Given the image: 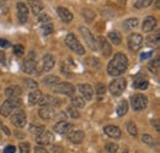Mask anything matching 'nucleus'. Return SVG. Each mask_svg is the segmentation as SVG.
<instances>
[{"mask_svg": "<svg viewBox=\"0 0 160 153\" xmlns=\"http://www.w3.org/2000/svg\"><path fill=\"white\" fill-rule=\"evenodd\" d=\"M128 67V59L126 57V54L123 53H117L115 54L113 59H111V61L107 65V72L111 76H121L122 74H124V71Z\"/></svg>", "mask_w": 160, "mask_h": 153, "instance_id": "nucleus-1", "label": "nucleus"}, {"mask_svg": "<svg viewBox=\"0 0 160 153\" xmlns=\"http://www.w3.org/2000/svg\"><path fill=\"white\" fill-rule=\"evenodd\" d=\"M21 105L20 97H10L8 100H5L0 107V114L2 116H9L18 107Z\"/></svg>", "mask_w": 160, "mask_h": 153, "instance_id": "nucleus-2", "label": "nucleus"}, {"mask_svg": "<svg viewBox=\"0 0 160 153\" xmlns=\"http://www.w3.org/2000/svg\"><path fill=\"white\" fill-rule=\"evenodd\" d=\"M65 44H67V47H68L72 52H74L75 54H78V55H84V54H85V48L81 45L79 39L77 38L73 33H69V35L65 37Z\"/></svg>", "mask_w": 160, "mask_h": 153, "instance_id": "nucleus-3", "label": "nucleus"}, {"mask_svg": "<svg viewBox=\"0 0 160 153\" xmlns=\"http://www.w3.org/2000/svg\"><path fill=\"white\" fill-rule=\"evenodd\" d=\"M126 87H127V81H126V78H115V80L110 83L108 91H110V93H111L112 96L118 97L124 92Z\"/></svg>", "mask_w": 160, "mask_h": 153, "instance_id": "nucleus-4", "label": "nucleus"}, {"mask_svg": "<svg viewBox=\"0 0 160 153\" xmlns=\"http://www.w3.org/2000/svg\"><path fill=\"white\" fill-rule=\"evenodd\" d=\"M53 91L59 95L73 97L75 93V87L69 82H58L56 86H53Z\"/></svg>", "mask_w": 160, "mask_h": 153, "instance_id": "nucleus-5", "label": "nucleus"}, {"mask_svg": "<svg viewBox=\"0 0 160 153\" xmlns=\"http://www.w3.org/2000/svg\"><path fill=\"white\" fill-rule=\"evenodd\" d=\"M79 32H80V35L82 36V38L85 39V42H86L88 47H89L92 52H96V50L99 49V47H98L96 39H95V37H94V35L90 32V30H89V28H86V27H80Z\"/></svg>", "mask_w": 160, "mask_h": 153, "instance_id": "nucleus-6", "label": "nucleus"}, {"mask_svg": "<svg viewBox=\"0 0 160 153\" xmlns=\"http://www.w3.org/2000/svg\"><path fill=\"white\" fill-rule=\"evenodd\" d=\"M131 104H132L133 110L136 112L144 110L148 105V98L144 95H134L131 97Z\"/></svg>", "mask_w": 160, "mask_h": 153, "instance_id": "nucleus-7", "label": "nucleus"}, {"mask_svg": "<svg viewBox=\"0 0 160 153\" xmlns=\"http://www.w3.org/2000/svg\"><path fill=\"white\" fill-rule=\"evenodd\" d=\"M127 42H128V48L132 52H137L143 44V36L140 33H132L129 35Z\"/></svg>", "mask_w": 160, "mask_h": 153, "instance_id": "nucleus-8", "label": "nucleus"}, {"mask_svg": "<svg viewBox=\"0 0 160 153\" xmlns=\"http://www.w3.org/2000/svg\"><path fill=\"white\" fill-rule=\"evenodd\" d=\"M33 57V53H31L30 54V58H27L23 63H22V71L23 72H26V74H35V71H36V69H37V63H36V60H35V58Z\"/></svg>", "mask_w": 160, "mask_h": 153, "instance_id": "nucleus-9", "label": "nucleus"}, {"mask_svg": "<svg viewBox=\"0 0 160 153\" xmlns=\"http://www.w3.org/2000/svg\"><path fill=\"white\" fill-rule=\"evenodd\" d=\"M27 123V116L23 110H18L11 116V124L16 128H23Z\"/></svg>", "mask_w": 160, "mask_h": 153, "instance_id": "nucleus-10", "label": "nucleus"}, {"mask_svg": "<svg viewBox=\"0 0 160 153\" xmlns=\"http://www.w3.org/2000/svg\"><path fill=\"white\" fill-rule=\"evenodd\" d=\"M78 90H79V92L81 93V96H82L84 99H86V100L92 99V97H94V88L89 83H79L78 85Z\"/></svg>", "mask_w": 160, "mask_h": 153, "instance_id": "nucleus-11", "label": "nucleus"}, {"mask_svg": "<svg viewBox=\"0 0 160 153\" xmlns=\"http://www.w3.org/2000/svg\"><path fill=\"white\" fill-rule=\"evenodd\" d=\"M133 87L137 90H147L149 87V80L144 75H137L133 80Z\"/></svg>", "mask_w": 160, "mask_h": 153, "instance_id": "nucleus-12", "label": "nucleus"}, {"mask_svg": "<svg viewBox=\"0 0 160 153\" xmlns=\"http://www.w3.org/2000/svg\"><path fill=\"white\" fill-rule=\"evenodd\" d=\"M72 128H73V125H72L70 123H68V121H65V120H60V121H58V123L53 126V130H54L57 134L64 135V134H67V132H69V131L72 130Z\"/></svg>", "mask_w": 160, "mask_h": 153, "instance_id": "nucleus-13", "label": "nucleus"}, {"mask_svg": "<svg viewBox=\"0 0 160 153\" xmlns=\"http://www.w3.org/2000/svg\"><path fill=\"white\" fill-rule=\"evenodd\" d=\"M38 103H41V105H47V107H52V108H58L62 104L60 100H58L57 98H54L53 96H49V95L41 97V100Z\"/></svg>", "mask_w": 160, "mask_h": 153, "instance_id": "nucleus-14", "label": "nucleus"}, {"mask_svg": "<svg viewBox=\"0 0 160 153\" xmlns=\"http://www.w3.org/2000/svg\"><path fill=\"white\" fill-rule=\"evenodd\" d=\"M53 135L51 134L49 131H47V130H44L43 132H41L38 136H36V142L40 145V146H47V145H49V143H52V141H53Z\"/></svg>", "mask_w": 160, "mask_h": 153, "instance_id": "nucleus-15", "label": "nucleus"}, {"mask_svg": "<svg viewBox=\"0 0 160 153\" xmlns=\"http://www.w3.org/2000/svg\"><path fill=\"white\" fill-rule=\"evenodd\" d=\"M38 115L43 120H51L54 118L56 115V110L52 107H47V105H42L38 110Z\"/></svg>", "mask_w": 160, "mask_h": 153, "instance_id": "nucleus-16", "label": "nucleus"}, {"mask_svg": "<svg viewBox=\"0 0 160 153\" xmlns=\"http://www.w3.org/2000/svg\"><path fill=\"white\" fill-rule=\"evenodd\" d=\"M103 132L106 136H108L110 138H120L122 132H121L120 128L118 126H115V125H107L103 128Z\"/></svg>", "mask_w": 160, "mask_h": 153, "instance_id": "nucleus-17", "label": "nucleus"}, {"mask_svg": "<svg viewBox=\"0 0 160 153\" xmlns=\"http://www.w3.org/2000/svg\"><path fill=\"white\" fill-rule=\"evenodd\" d=\"M84 138H85V134L81 130H75V131H72L68 134V140L74 145L81 143L84 141Z\"/></svg>", "mask_w": 160, "mask_h": 153, "instance_id": "nucleus-18", "label": "nucleus"}, {"mask_svg": "<svg viewBox=\"0 0 160 153\" xmlns=\"http://www.w3.org/2000/svg\"><path fill=\"white\" fill-rule=\"evenodd\" d=\"M56 65V60L52 54H46L44 57L42 58V67L43 71H51Z\"/></svg>", "mask_w": 160, "mask_h": 153, "instance_id": "nucleus-19", "label": "nucleus"}, {"mask_svg": "<svg viewBox=\"0 0 160 153\" xmlns=\"http://www.w3.org/2000/svg\"><path fill=\"white\" fill-rule=\"evenodd\" d=\"M18 19L21 23H25L28 19V10L23 2H18Z\"/></svg>", "mask_w": 160, "mask_h": 153, "instance_id": "nucleus-20", "label": "nucleus"}, {"mask_svg": "<svg viewBox=\"0 0 160 153\" xmlns=\"http://www.w3.org/2000/svg\"><path fill=\"white\" fill-rule=\"evenodd\" d=\"M99 45H100V49L103 54V57L108 58L112 53V48L108 43V39H106L105 37H100L99 38Z\"/></svg>", "mask_w": 160, "mask_h": 153, "instance_id": "nucleus-21", "label": "nucleus"}, {"mask_svg": "<svg viewBox=\"0 0 160 153\" xmlns=\"http://www.w3.org/2000/svg\"><path fill=\"white\" fill-rule=\"evenodd\" d=\"M157 27V19L153 16H148L144 19L143 22V31L144 32H150Z\"/></svg>", "mask_w": 160, "mask_h": 153, "instance_id": "nucleus-22", "label": "nucleus"}, {"mask_svg": "<svg viewBox=\"0 0 160 153\" xmlns=\"http://www.w3.org/2000/svg\"><path fill=\"white\" fill-rule=\"evenodd\" d=\"M57 12H58V15H59V17L62 19V21H64V22H67V23H69V22H72V20H73V14L68 10V9H65V7H62L59 6L58 9H57Z\"/></svg>", "mask_w": 160, "mask_h": 153, "instance_id": "nucleus-23", "label": "nucleus"}, {"mask_svg": "<svg viewBox=\"0 0 160 153\" xmlns=\"http://www.w3.org/2000/svg\"><path fill=\"white\" fill-rule=\"evenodd\" d=\"M28 5H30V9L32 10V12L35 15H40L43 10V4L41 2L40 0H27Z\"/></svg>", "mask_w": 160, "mask_h": 153, "instance_id": "nucleus-24", "label": "nucleus"}, {"mask_svg": "<svg viewBox=\"0 0 160 153\" xmlns=\"http://www.w3.org/2000/svg\"><path fill=\"white\" fill-rule=\"evenodd\" d=\"M5 95L9 97H21L22 95V90L19 86H10L5 90Z\"/></svg>", "mask_w": 160, "mask_h": 153, "instance_id": "nucleus-25", "label": "nucleus"}, {"mask_svg": "<svg viewBox=\"0 0 160 153\" xmlns=\"http://www.w3.org/2000/svg\"><path fill=\"white\" fill-rule=\"evenodd\" d=\"M41 97H42V92L40 90H32L28 95V102L30 104H37L38 102L41 100Z\"/></svg>", "mask_w": 160, "mask_h": 153, "instance_id": "nucleus-26", "label": "nucleus"}, {"mask_svg": "<svg viewBox=\"0 0 160 153\" xmlns=\"http://www.w3.org/2000/svg\"><path fill=\"white\" fill-rule=\"evenodd\" d=\"M128 102L126 100V99H123V100H121L120 103H118V105H117V108H116V113L118 116H124V115L128 113Z\"/></svg>", "mask_w": 160, "mask_h": 153, "instance_id": "nucleus-27", "label": "nucleus"}, {"mask_svg": "<svg viewBox=\"0 0 160 153\" xmlns=\"http://www.w3.org/2000/svg\"><path fill=\"white\" fill-rule=\"evenodd\" d=\"M159 35H160V32L157 30L155 33H153V35H150V36L147 37L145 43H147L149 47H157V45L159 44Z\"/></svg>", "mask_w": 160, "mask_h": 153, "instance_id": "nucleus-28", "label": "nucleus"}, {"mask_svg": "<svg viewBox=\"0 0 160 153\" xmlns=\"http://www.w3.org/2000/svg\"><path fill=\"white\" fill-rule=\"evenodd\" d=\"M107 39H110V42L115 45H120L121 42H122V36H121L120 32L117 31H113V32H110L108 36H107Z\"/></svg>", "mask_w": 160, "mask_h": 153, "instance_id": "nucleus-29", "label": "nucleus"}, {"mask_svg": "<svg viewBox=\"0 0 160 153\" xmlns=\"http://www.w3.org/2000/svg\"><path fill=\"white\" fill-rule=\"evenodd\" d=\"M72 105L77 109H81L85 107V99L82 97H77L73 96L72 97Z\"/></svg>", "mask_w": 160, "mask_h": 153, "instance_id": "nucleus-30", "label": "nucleus"}, {"mask_svg": "<svg viewBox=\"0 0 160 153\" xmlns=\"http://www.w3.org/2000/svg\"><path fill=\"white\" fill-rule=\"evenodd\" d=\"M142 142H143L144 145L149 146V147H154V146H157V142H155L154 137H153V136H150L149 134L142 135Z\"/></svg>", "mask_w": 160, "mask_h": 153, "instance_id": "nucleus-31", "label": "nucleus"}, {"mask_svg": "<svg viewBox=\"0 0 160 153\" xmlns=\"http://www.w3.org/2000/svg\"><path fill=\"white\" fill-rule=\"evenodd\" d=\"M138 23H139V21L138 19H128L124 21V23H123V27H124V30L126 31H129V30H132V28H134V27H137L138 26Z\"/></svg>", "mask_w": 160, "mask_h": 153, "instance_id": "nucleus-32", "label": "nucleus"}, {"mask_svg": "<svg viewBox=\"0 0 160 153\" xmlns=\"http://www.w3.org/2000/svg\"><path fill=\"white\" fill-rule=\"evenodd\" d=\"M58 82H60V78L58 76H53V75H49V76L44 77L43 78V83L47 85V86H56Z\"/></svg>", "mask_w": 160, "mask_h": 153, "instance_id": "nucleus-33", "label": "nucleus"}, {"mask_svg": "<svg viewBox=\"0 0 160 153\" xmlns=\"http://www.w3.org/2000/svg\"><path fill=\"white\" fill-rule=\"evenodd\" d=\"M126 126H127V131L129 132V135H131V136L136 137V136L138 135V129H137V125H136L133 121H128Z\"/></svg>", "mask_w": 160, "mask_h": 153, "instance_id": "nucleus-34", "label": "nucleus"}, {"mask_svg": "<svg viewBox=\"0 0 160 153\" xmlns=\"http://www.w3.org/2000/svg\"><path fill=\"white\" fill-rule=\"evenodd\" d=\"M153 2H154V0H137L134 4V7L136 9H144V7L150 6Z\"/></svg>", "mask_w": 160, "mask_h": 153, "instance_id": "nucleus-35", "label": "nucleus"}, {"mask_svg": "<svg viewBox=\"0 0 160 153\" xmlns=\"http://www.w3.org/2000/svg\"><path fill=\"white\" fill-rule=\"evenodd\" d=\"M43 131H44V128L42 125H35V124H32L30 126V132L32 135H35V136H38Z\"/></svg>", "mask_w": 160, "mask_h": 153, "instance_id": "nucleus-36", "label": "nucleus"}, {"mask_svg": "<svg viewBox=\"0 0 160 153\" xmlns=\"http://www.w3.org/2000/svg\"><path fill=\"white\" fill-rule=\"evenodd\" d=\"M149 69L153 74H158L159 72V58H157L155 60H153L150 64H149Z\"/></svg>", "mask_w": 160, "mask_h": 153, "instance_id": "nucleus-37", "label": "nucleus"}, {"mask_svg": "<svg viewBox=\"0 0 160 153\" xmlns=\"http://www.w3.org/2000/svg\"><path fill=\"white\" fill-rule=\"evenodd\" d=\"M25 85H26V87L28 88V90H36V88H38V83L36 82V81H33V80H31V78H27V80H25Z\"/></svg>", "mask_w": 160, "mask_h": 153, "instance_id": "nucleus-38", "label": "nucleus"}, {"mask_svg": "<svg viewBox=\"0 0 160 153\" xmlns=\"http://www.w3.org/2000/svg\"><path fill=\"white\" fill-rule=\"evenodd\" d=\"M68 114L70 115L73 119H79L80 118V114H79V112H78V109L77 108H74L73 105L72 107H68Z\"/></svg>", "mask_w": 160, "mask_h": 153, "instance_id": "nucleus-39", "label": "nucleus"}, {"mask_svg": "<svg viewBox=\"0 0 160 153\" xmlns=\"http://www.w3.org/2000/svg\"><path fill=\"white\" fill-rule=\"evenodd\" d=\"M52 32H53V25L49 23V22H47V23L42 27V33H43L44 36H47V35H49V33H52Z\"/></svg>", "mask_w": 160, "mask_h": 153, "instance_id": "nucleus-40", "label": "nucleus"}, {"mask_svg": "<svg viewBox=\"0 0 160 153\" xmlns=\"http://www.w3.org/2000/svg\"><path fill=\"white\" fill-rule=\"evenodd\" d=\"M105 148L108 153H116L118 151V145H116V143H106Z\"/></svg>", "mask_w": 160, "mask_h": 153, "instance_id": "nucleus-41", "label": "nucleus"}, {"mask_svg": "<svg viewBox=\"0 0 160 153\" xmlns=\"http://www.w3.org/2000/svg\"><path fill=\"white\" fill-rule=\"evenodd\" d=\"M23 53H25V48H23V45L18 44V45H15V47H14V54H15V55H18V57H22V55H23Z\"/></svg>", "mask_w": 160, "mask_h": 153, "instance_id": "nucleus-42", "label": "nucleus"}, {"mask_svg": "<svg viewBox=\"0 0 160 153\" xmlns=\"http://www.w3.org/2000/svg\"><path fill=\"white\" fill-rule=\"evenodd\" d=\"M19 148H20V153H30L31 146H30L28 142H21L20 146H19Z\"/></svg>", "mask_w": 160, "mask_h": 153, "instance_id": "nucleus-43", "label": "nucleus"}, {"mask_svg": "<svg viewBox=\"0 0 160 153\" xmlns=\"http://www.w3.org/2000/svg\"><path fill=\"white\" fill-rule=\"evenodd\" d=\"M95 92H96L99 96H102V95H105V93H106V86H105L103 83H98Z\"/></svg>", "mask_w": 160, "mask_h": 153, "instance_id": "nucleus-44", "label": "nucleus"}, {"mask_svg": "<svg viewBox=\"0 0 160 153\" xmlns=\"http://www.w3.org/2000/svg\"><path fill=\"white\" fill-rule=\"evenodd\" d=\"M38 21L42 22V23H47V22L51 21V17H49V15H47V14H42V15H40V17H38Z\"/></svg>", "mask_w": 160, "mask_h": 153, "instance_id": "nucleus-45", "label": "nucleus"}, {"mask_svg": "<svg viewBox=\"0 0 160 153\" xmlns=\"http://www.w3.org/2000/svg\"><path fill=\"white\" fill-rule=\"evenodd\" d=\"M153 57V52L150 50V52H147V53H142L140 54V59L142 60H145V59H148V58H152Z\"/></svg>", "mask_w": 160, "mask_h": 153, "instance_id": "nucleus-46", "label": "nucleus"}, {"mask_svg": "<svg viewBox=\"0 0 160 153\" xmlns=\"http://www.w3.org/2000/svg\"><path fill=\"white\" fill-rule=\"evenodd\" d=\"M15 151H16V148L14 146H6L4 148V153H15Z\"/></svg>", "mask_w": 160, "mask_h": 153, "instance_id": "nucleus-47", "label": "nucleus"}, {"mask_svg": "<svg viewBox=\"0 0 160 153\" xmlns=\"http://www.w3.org/2000/svg\"><path fill=\"white\" fill-rule=\"evenodd\" d=\"M152 125L155 128V130L159 132L160 131V125H159V120L158 119H154V120H152Z\"/></svg>", "mask_w": 160, "mask_h": 153, "instance_id": "nucleus-48", "label": "nucleus"}, {"mask_svg": "<svg viewBox=\"0 0 160 153\" xmlns=\"http://www.w3.org/2000/svg\"><path fill=\"white\" fill-rule=\"evenodd\" d=\"M35 153H49L44 147H41V146H37L35 147Z\"/></svg>", "mask_w": 160, "mask_h": 153, "instance_id": "nucleus-49", "label": "nucleus"}, {"mask_svg": "<svg viewBox=\"0 0 160 153\" xmlns=\"http://www.w3.org/2000/svg\"><path fill=\"white\" fill-rule=\"evenodd\" d=\"M0 47H1V48H6V47H10V43H9L6 39L0 38Z\"/></svg>", "mask_w": 160, "mask_h": 153, "instance_id": "nucleus-50", "label": "nucleus"}, {"mask_svg": "<svg viewBox=\"0 0 160 153\" xmlns=\"http://www.w3.org/2000/svg\"><path fill=\"white\" fill-rule=\"evenodd\" d=\"M0 63H1L2 65L6 64V61H5V53H4L2 50H0Z\"/></svg>", "mask_w": 160, "mask_h": 153, "instance_id": "nucleus-51", "label": "nucleus"}, {"mask_svg": "<svg viewBox=\"0 0 160 153\" xmlns=\"http://www.w3.org/2000/svg\"><path fill=\"white\" fill-rule=\"evenodd\" d=\"M8 0H0V4H4V2H6Z\"/></svg>", "mask_w": 160, "mask_h": 153, "instance_id": "nucleus-52", "label": "nucleus"}, {"mask_svg": "<svg viewBox=\"0 0 160 153\" xmlns=\"http://www.w3.org/2000/svg\"><path fill=\"white\" fill-rule=\"evenodd\" d=\"M121 2H126V1H127V0H120Z\"/></svg>", "mask_w": 160, "mask_h": 153, "instance_id": "nucleus-53", "label": "nucleus"}, {"mask_svg": "<svg viewBox=\"0 0 160 153\" xmlns=\"http://www.w3.org/2000/svg\"><path fill=\"white\" fill-rule=\"evenodd\" d=\"M0 126H2V125H1V123H0Z\"/></svg>", "mask_w": 160, "mask_h": 153, "instance_id": "nucleus-54", "label": "nucleus"}]
</instances>
